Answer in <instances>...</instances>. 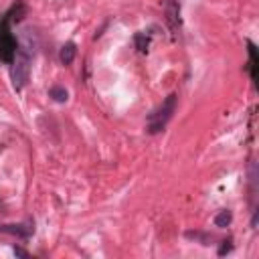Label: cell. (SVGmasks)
<instances>
[{
    "label": "cell",
    "mask_w": 259,
    "mask_h": 259,
    "mask_svg": "<svg viewBox=\"0 0 259 259\" xmlns=\"http://www.w3.org/2000/svg\"><path fill=\"white\" fill-rule=\"evenodd\" d=\"M176 103H178V95L176 93H170L160 107H156L150 115H148V134H160L166 123L172 119L174 111H176Z\"/></svg>",
    "instance_id": "1"
},
{
    "label": "cell",
    "mask_w": 259,
    "mask_h": 259,
    "mask_svg": "<svg viewBox=\"0 0 259 259\" xmlns=\"http://www.w3.org/2000/svg\"><path fill=\"white\" fill-rule=\"evenodd\" d=\"M10 65H12V69H10L12 87L16 91H22L28 83V77H30V55L24 49H16V55H14Z\"/></svg>",
    "instance_id": "2"
},
{
    "label": "cell",
    "mask_w": 259,
    "mask_h": 259,
    "mask_svg": "<svg viewBox=\"0 0 259 259\" xmlns=\"http://www.w3.org/2000/svg\"><path fill=\"white\" fill-rule=\"evenodd\" d=\"M10 22H12V10H8L4 14V18L0 20V59L4 63H12L14 55H16V38L10 32Z\"/></svg>",
    "instance_id": "3"
},
{
    "label": "cell",
    "mask_w": 259,
    "mask_h": 259,
    "mask_svg": "<svg viewBox=\"0 0 259 259\" xmlns=\"http://www.w3.org/2000/svg\"><path fill=\"white\" fill-rule=\"evenodd\" d=\"M0 233L14 235L20 239H28L34 233V223H24V225H0Z\"/></svg>",
    "instance_id": "4"
},
{
    "label": "cell",
    "mask_w": 259,
    "mask_h": 259,
    "mask_svg": "<svg viewBox=\"0 0 259 259\" xmlns=\"http://www.w3.org/2000/svg\"><path fill=\"white\" fill-rule=\"evenodd\" d=\"M166 22L170 24L172 30H178V26H180V4H178V0H168L166 2Z\"/></svg>",
    "instance_id": "5"
},
{
    "label": "cell",
    "mask_w": 259,
    "mask_h": 259,
    "mask_svg": "<svg viewBox=\"0 0 259 259\" xmlns=\"http://www.w3.org/2000/svg\"><path fill=\"white\" fill-rule=\"evenodd\" d=\"M75 55H77V45L75 42H65L63 47H61V53H59V61L63 63V65H71L73 61H75Z\"/></svg>",
    "instance_id": "6"
},
{
    "label": "cell",
    "mask_w": 259,
    "mask_h": 259,
    "mask_svg": "<svg viewBox=\"0 0 259 259\" xmlns=\"http://www.w3.org/2000/svg\"><path fill=\"white\" fill-rule=\"evenodd\" d=\"M231 221H233V212H231L229 208H223V210H219V212L214 214V227H219V229L229 227Z\"/></svg>",
    "instance_id": "7"
},
{
    "label": "cell",
    "mask_w": 259,
    "mask_h": 259,
    "mask_svg": "<svg viewBox=\"0 0 259 259\" xmlns=\"http://www.w3.org/2000/svg\"><path fill=\"white\" fill-rule=\"evenodd\" d=\"M49 97H51L53 101H57V103H65V101L69 99V93H67V89H65V87L55 85V87H51V89H49Z\"/></svg>",
    "instance_id": "8"
},
{
    "label": "cell",
    "mask_w": 259,
    "mask_h": 259,
    "mask_svg": "<svg viewBox=\"0 0 259 259\" xmlns=\"http://www.w3.org/2000/svg\"><path fill=\"white\" fill-rule=\"evenodd\" d=\"M249 67H251V77L255 79L257 77V73H255V67H257V55H255V45L253 42H249Z\"/></svg>",
    "instance_id": "9"
},
{
    "label": "cell",
    "mask_w": 259,
    "mask_h": 259,
    "mask_svg": "<svg viewBox=\"0 0 259 259\" xmlns=\"http://www.w3.org/2000/svg\"><path fill=\"white\" fill-rule=\"evenodd\" d=\"M186 237L188 239H198L202 245H210V241H212V237L202 235V233H196V231H186Z\"/></svg>",
    "instance_id": "10"
},
{
    "label": "cell",
    "mask_w": 259,
    "mask_h": 259,
    "mask_svg": "<svg viewBox=\"0 0 259 259\" xmlns=\"http://www.w3.org/2000/svg\"><path fill=\"white\" fill-rule=\"evenodd\" d=\"M136 47H138L140 53H146L148 51V36H144L142 32H138L136 34Z\"/></svg>",
    "instance_id": "11"
},
{
    "label": "cell",
    "mask_w": 259,
    "mask_h": 259,
    "mask_svg": "<svg viewBox=\"0 0 259 259\" xmlns=\"http://www.w3.org/2000/svg\"><path fill=\"white\" fill-rule=\"evenodd\" d=\"M231 251H233V239H225L223 245H221V249H219V255H227Z\"/></svg>",
    "instance_id": "12"
},
{
    "label": "cell",
    "mask_w": 259,
    "mask_h": 259,
    "mask_svg": "<svg viewBox=\"0 0 259 259\" xmlns=\"http://www.w3.org/2000/svg\"><path fill=\"white\" fill-rule=\"evenodd\" d=\"M12 251H14V255H16V257H30V255H28V251H24L22 247H14Z\"/></svg>",
    "instance_id": "13"
},
{
    "label": "cell",
    "mask_w": 259,
    "mask_h": 259,
    "mask_svg": "<svg viewBox=\"0 0 259 259\" xmlns=\"http://www.w3.org/2000/svg\"><path fill=\"white\" fill-rule=\"evenodd\" d=\"M0 152H2V146H0Z\"/></svg>",
    "instance_id": "14"
}]
</instances>
